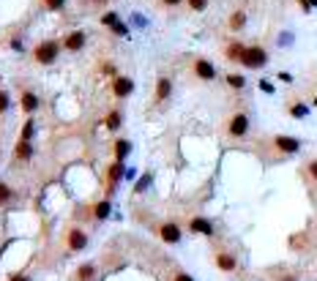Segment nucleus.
I'll use <instances>...</instances> for the list:
<instances>
[{
    "label": "nucleus",
    "instance_id": "f257e3e1",
    "mask_svg": "<svg viewBox=\"0 0 317 281\" xmlns=\"http://www.w3.org/2000/svg\"><path fill=\"white\" fill-rule=\"evenodd\" d=\"M60 52H63V44L58 41V38H44V41H39L33 47V63L36 66H52V63L60 57Z\"/></svg>",
    "mask_w": 317,
    "mask_h": 281
},
{
    "label": "nucleus",
    "instance_id": "f03ea898",
    "mask_svg": "<svg viewBox=\"0 0 317 281\" xmlns=\"http://www.w3.org/2000/svg\"><path fill=\"white\" fill-rule=\"evenodd\" d=\"M90 243V235L85 232L79 224H69L66 232H63V246H66V254H79L85 251Z\"/></svg>",
    "mask_w": 317,
    "mask_h": 281
},
{
    "label": "nucleus",
    "instance_id": "7ed1b4c3",
    "mask_svg": "<svg viewBox=\"0 0 317 281\" xmlns=\"http://www.w3.org/2000/svg\"><path fill=\"white\" fill-rule=\"evenodd\" d=\"M268 60H271L268 49L260 47V44H252V47L243 49L241 66H243V69H249V71H260V69H265V66H268Z\"/></svg>",
    "mask_w": 317,
    "mask_h": 281
},
{
    "label": "nucleus",
    "instance_id": "20e7f679",
    "mask_svg": "<svg viewBox=\"0 0 317 281\" xmlns=\"http://www.w3.org/2000/svg\"><path fill=\"white\" fill-rule=\"evenodd\" d=\"M249 129H252V120H249L246 112H233L224 123V134L230 139H246L249 137Z\"/></svg>",
    "mask_w": 317,
    "mask_h": 281
},
{
    "label": "nucleus",
    "instance_id": "39448f33",
    "mask_svg": "<svg viewBox=\"0 0 317 281\" xmlns=\"http://www.w3.org/2000/svg\"><path fill=\"white\" fill-rule=\"evenodd\" d=\"M268 148L276 156H296V153L301 150V139L290 137V134H276V137L268 139Z\"/></svg>",
    "mask_w": 317,
    "mask_h": 281
},
{
    "label": "nucleus",
    "instance_id": "423d86ee",
    "mask_svg": "<svg viewBox=\"0 0 317 281\" xmlns=\"http://www.w3.org/2000/svg\"><path fill=\"white\" fill-rule=\"evenodd\" d=\"M156 235H158V240H164L167 246H178L180 238H183V229L178 224H173V221H164V224L156 226Z\"/></svg>",
    "mask_w": 317,
    "mask_h": 281
},
{
    "label": "nucleus",
    "instance_id": "0eeeda50",
    "mask_svg": "<svg viewBox=\"0 0 317 281\" xmlns=\"http://www.w3.org/2000/svg\"><path fill=\"white\" fill-rule=\"evenodd\" d=\"M60 44H63V49H66V52H82L85 44H88V33H85V30H79V28L69 30V33L60 38Z\"/></svg>",
    "mask_w": 317,
    "mask_h": 281
},
{
    "label": "nucleus",
    "instance_id": "6e6552de",
    "mask_svg": "<svg viewBox=\"0 0 317 281\" xmlns=\"http://www.w3.org/2000/svg\"><path fill=\"white\" fill-rule=\"evenodd\" d=\"M126 175V164L123 161H112L110 169H107V197H112V194L118 191V183H120V178Z\"/></svg>",
    "mask_w": 317,
    "mask_h": 281
},
{
    "label": "nucleus",
    "instance_id": "1a4fd4ad",
    "mask_svg": "<svg viewBox=\"0 0 317 281\" xmlns=\"http://www.w3.org/2000/svg\"><path fill=\"white\" fill-rule=\"evenodd\" d=\"M39 107H41V98H39V93L30 88H22L20 90V110L25 112V115H33V112H39Z\"/></svg>",
    "mask_w": 317,
    "mask_h": 281
},
{
    "label": "nucleus",
    "instance_id": "9d476101",
    "mask_svg": "<svg viewBox=\"0 0 317 281\" xmlns=\"http://www.w3.org/2000/svg\"><path fill=\"white\" fill-rule=\"evenodd\" d=\"M134 93V79L126 74H115L112 76V96L115 98H129Z\"/></svg>",
    "mask_w": 317,
    "mask_h": 281
},
{
    "label": "nucleus",
    "instance_id": "9b49d317",
    "mask_svg": "<svg viewBox=\"0 0 317 281\" xmlns=\"http://www.w3.org/2000/svg\"><path fill=\"white\" fill-rule=\"evenodd\" d=\"M173 96V79L167 74H161L156 79V88H153V104H167Z\"/></svg>",
    "mask_w": 317,
    "mask_h": 281
},
{
    "label": "nucleus",
    "instance_id": "f8f14e48",
    "mask_svg": "<svg viewBox=\"0 0 317 281\" xmlns=\"http://www.w3.org/2000/svg\"><path fill=\"white\" fill-rule=\"evenodd\" d=\"M192 71L197 79H202V82H214L216 79V69H214V63L205 60V57H197V60L192 63Z\"/></svg>",
    "mask_w": 317,
    "mask_h": 281
},
{
    "label": "nucleus",
    "instance_id": "ddd939ff",
    "mask_svg": "<svg viewBox=\"0 0 317 281\" xmlns=\"http://www.w3.org/2000/svg\"><path fill=\"white\" fill-rule=\"evenodd\" d=\"M110 213H112L110 197H107V199H99V202H93V205H88V216H90L93 221H107V219H110Z\"/></svg>",
    "mask_w": 317,
    "mask_h": 281
},
{
    "label": "nucleus",
    "instance_id": "4468645a",
    "mask_svg": "<svg viewBox=\"0 0 317 281\" xmlns=\"http://www.w3.org/2000/svg\"><path fill=\"white\" fill-rule=\"evenodd\" d=\"M214 265L219 267L221 273H235V267H238V260H235L230 251H224V248H219V251L214 254Z\"/></svg>",
    "mask_w": 317,
    "mask_h": 281
},
{
    "label": "nucleus",
    "instance_id": "2eb2a0df",
    "mask_svg": "<svg viewBox=\"0 0 317 281\" xmlns=\"http://www.w3.org/2000/svg\"><path fill=\"white\" fill-rule=\"evenodd\" d=\"M189 229H192L194 235H205V238H214V224L208 219H202V216H194V219H189Z\"/></svg>",
    "mask_w": 317,
    "mask_h": 281
},
{
    "label": "nucleus",
    "instance_id": "dca6fc26",
    "mask_svg": "<svg viewBox=\"0 0 317 281\" xmlns=\"http://www.w3.org/2000/svg\"><path fill=\"white\" fill-rule=\"evenodd\" d=\"M99 273L96 262H82V265H77L74 276H71V281H93Z\"/></svg>",
    "mask_w": 317,
    "mask_h": 281
},
{
    "label": "nucleus",
    "instance_id": "f3484780",
    "mask_svg": "<svg viewBox=\"0 0 317 281\" xmlns=\"http://www.w3.org/2000/svg\"><path fill=\"white\" fill-rule=\"evenodd\" d=\"M243 49H246V44H241V41H230L227 47H224V60H230V63H241Z\"/></svg>",
    "mask_w": 317,
    "mask_h": 281
},
{
    "label": "nucleus",
    "instance_id": "a211bd4d",
    "mask_svg": "<svg viewBox=\"0 0 317 281\" xmlns=\"http://www.w3.org/2000/svg\"><path fill=\"white\" fill-rule=\"evenodd\" d=\"M246 11H243V8H238V11H233V14H230V19H227V28L233 30V33H241L243 28H246Z\"/></svg>",
    "mask_w": 317,
    "mask_h": 281
},
{
    "label": "nucleus",
    "instance_id": "6ab92c4d",
    "mask_svg": "<svg viewBox=\"0 0 317 281\" xmlns=\"http://www.w3.org/2000/svg\"><path fill=\"white\" fill-rule=\"evenodd\" d=\"M33 158V145L28 139H17V148H14V161H30Z\"/></svg>",
    "mask_w": 317,
    "mask_h": 281
},
{
    "label": "nucleus",
    "instance_id": "aec40b11",
    "mask_svg": "<svg viewBox=\"0 0 317 281\" xmlns=\"http://www.w3.org/2000/svg\"><path fill=\"white\" fill-rule=\"evenodd\" d=\"M112 153H115L118 161H126V156L131 153V139H126V137L115 139V142H112Z\"/></svg>",
    "mask_w": 317,
    "mask_h": 281
},
{
    "label": "nucleus",
    "instance_id": "412c9836",
    "mask_svg": "<svg viewBox=\"0 0 317 281\" xmlns=\"http://www.w3.org/2000/svg\"><path fill=\"white\" fill-rule=\"evenodd\" d=\"M120 123H123V115H120V110H110L107 115H104V126L110 131H118L120 129Z\"/></svg>",
    "mask_w": 317,
    "mask_h": 281
},
{
    "label": "nucleus",
    "instance_id": "4be33fe9",
    "mask_svg": "<svg viewBox=\"0 0 317 281\" xmlns=\"http://www.w3.org/2000/svg\"><path fill=\"white\" fill-rule=\"evenodd\" d=\"M224 82H227L233 90H243L246 88V76L238 74V71H230V74H224Z\"/></svg>",
    "mask_w": 317,
    "mask_h": 281
},
{
    "label": "nucleus",
    "instance_id": "5701e85b",
    "mask_svg": "<svg viewBox=\"0 0 317 281\" xmlns=\"http://www.w3.org/2000/svg\"><path fill=\"white\" fill-rule=\"evenodd\" d=\"M287 112H290V117L303 120V117L309 115V107H306V104H301V101H293V104H287Z\"/></svg>",
    "mask_w": 317,
    "mask_h": 281
},
{
    "label": "nucleus",
    "instance_id": "b1692460",
    "mask_svg": "<svg viewBox=\"0 0 317 281\" xmlns=\"http://www.w3.org/2000/svg\"><path fill=\"white\" fill-rule=\"evenodd\" d=\"M8 202H14V188L6 180H0V207H6Z\"/></svg>",
    "mask_w": 317,
    "mask_h": 281
},
{
    "label": "nucleus",
    "instance_id": "393cba45",
    "mask_svg": "<svg viewBox=\"0 0 317 281\" xmlns=\"http://www.w3.org/2000/svg\"><path fill=\"white\" fill-rule=\"evenodd\" d=\"M153 183V172H145L142 178L137 180V186H134V194H142V191H148V186Z\"/></svg>",
    "mask_w": 317,
    "mask_h": 281
},
{
    "label": "nucleus",
    "instance_id": "a878e982",
    "mask_svg": "<svg viewBox=\"0 0 317 281\" xmlns=\"http://www.w3.org/2000/svg\"><path fill=\"white\" fill-rule=\"evenodd\" d=\"M39 3H41L44 11H52V14H55V11H63V6H66V0H39Z\"/></svg>",
    "mask_w": 317,
    "mask_h": 281
},
{
    "label": "nucleus",
    "instance_id": "bb28decb",
    "mask_svg": "<svg viewBox=\"0 0 317 281\" xmlns=\"http://www.w3.org/2000/svg\"><path fill=\"white\" fill-rule=\"evenodd\" d=\"M8 107H11V93L6 88H0V115H6Z\"/></svg>",
    "mask_w": 317,
    "mask_h": 281
},
{
    "label": "nucleus",
    "instance_id": "cd10ccee",
    "mask_svg": "<svg viewBox=\"0 0 317 281\" xmlns=\"http://www.w3.org/2000/svg\"><path fill=\"white\" fill-rule=\"evenodd\" d=\"M118 22H120V19H118L115 11H104V14H101V25H104V28H115Z\"/></svg>",
    "mask_w": 317,
    "mask_h": 281
},
{
    "label": "nucleus",
    "instance_id": "c85d7f7f",
    "mask_svg": "<svg viewBox=\"0 0 317 281\" xmlns=\"http://www.w3.org/2000/svg\"><path fill=\"white\" fill-rule=\"evenodd\" d=\"M186 6H189V11H197L200 14V11L208 8V0H186Z\"/></svg>",
    "mask_w": 317,
    "mask_h": 281
},
{
    "label": "nucleus",
    "instance_id": "c756f323",
    "mask_svg": "<svg viewBox=\"0 0 317 281\" xmlns=\"http://www.w3.org/2000/svg\"><path fill=\"white\" fill-rule=\"evenodd\" d=\"M306 175L312 178V183H317V158H309V161H306Z\"/></svg>",
    "mask_w": 317,
    "mask_h": 281
},
{
    "label": "nucleus",
    "instance_id": "7c9ffc66",
    "mask_svg": "<svg viewBox=\"0 0 317 281\" xmlns=\"http://www.w3.org/2000/svg\"><path fill=\"white\" fill-rule=\"evenodd\" d=\"M33 129H36V123H33V120H25V129H22L20 139H28V142H30V137H33Z\"/></svg>",
    "mask_w": 317,
    "mask_h": 281
},
{
    "label": "nucleus",
    "instance_id": "2f4dec72",
    "mask_svg": "<svg viewBox=\"0 0 317 281\" xmlns=\"http://www.w3.org/2000/svg\"><path fill=\"white\" fill-rule=\"evenodd\" d=\"M173 281H194V279L186 273V270H175V273H173Z\"/></svg>",
    "mask_w": 317,
    "mask_h": 281
},
{
    "label": "nucleus",
    "instance_id": "473e14b6",
    "mask_svg": "<svg viewBox=\"0 0 317 281\" xmlns=\"http://www.w3.org/2000/svg\"><path fill=\"white\" fill-rule=\"evenodd\" d=\"M158 3H161L164 8H175V6H180L183 0H158Z\"/></svg>",
    "mask_w": 317,
    "mask_h": 281
},
{
    "label": "nucleus",
    "instance_id": "72a5a7b5",
    "mask_svg": "<svg viewBox=\"0 0 317 281\" xmlns=\"http://www.w3.org/2000/svg\"><path fill=\"white\" fill-rule=\"evenodd\" d=\"M260 90H265V93H274V85H271L268 79H260Z\"/></svg>",
    "mask_w": 317,
    "mask_h": 281
},
{
    "label": "nucleus",
    "instance_id": "f704fd0d",
    "mask_svg": "<svg viewBox=\"0 0 317 281\" xmlns=\"http://www.w3.org/2000/svg\"><path fill=\"white\" fill-rule=\"evenodd\" d=\"M8 281H30V279L25 273H11V276H8Z\"/></svg>",
    "mask_w": 317,
    "mask_h": 281
},
{
    "label": "nucleus",
    "instance_id": "c9c22d12",
    "mask_svg": "<svg viewBox=\"0 0 317 281\" xmlns=\"http://www.w3.org/2000/svg\"><path fill=\"white\" fill-rule=\"evenodd\" d=\"M279 76V82H293V74H287V71H282V74H276Z\"/></svg>",
    "mask_w": 317,
    "mask_h": 281
},
{
    "label": "nucleus",
    "instance_id": "e433bc0d",
    "mask_svg": "<svg viewBox=\"0 0 317 281\" xmlns=\"http://www.w3.org/2000/svg\"><path fill=\"white\" fill-rule=\"evenodd\" d=\"M90 3H93L96 8H107V6H110V0H90Z\"/></svg>",
    "mask_w": 317,
    "mask_h": 281
},
{
    "label": "nucleus",
    "instance_id": "4c0bfd02",
    "mask_svg": "<svg viewBox=\"0 0 317 281\" xmlns=\"http://www.w3.org/2000/svg\"><path fill=\"white\" fill-rule=\"evenodd\" d=\"M309 3H312V8H317V0H309Z\"/></svg>",
    "mask_w": 317,
    "mask_h": 281
},
{
    "label": "nucleus",
    "instance_id": "58836bf2",
    "mask_svg": "<svg viewBox=\"0 0 317 281\" xmlns=\"http://www.w3.org/2000/svg\"><path fill=\"white\" fill-rule=\"evenodd\" d=\"M315 104H317V96H315Z\"/></svg>",
    "mask_w": 317,
    "mask_h": 281
}]
</instances>
